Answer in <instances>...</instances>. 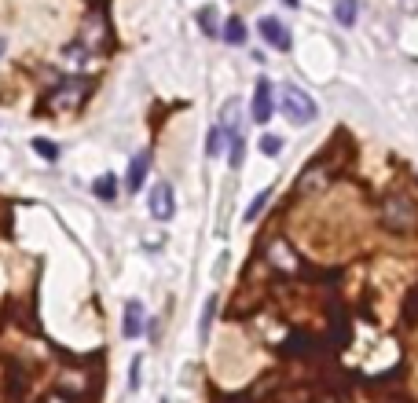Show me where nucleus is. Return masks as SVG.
<instances>
[{"label": "nucleus", "instance_id": "8", "mask_svg": "<svg viewBox=\"0 0 418 403\" xmlns=\"http://www.w3.org/2000/svg\"><path fill=\"white\" fill-rule=\"evenodd\" d=\"M257 34L264 37V45H272V48H279V51L290 48V34H286V26L279 23L275 15H264L261 23H257Z\"/></svg>", "mask_w": 418, "mask_h": 403}, {"label": "nucleus", "instance_id": "6", "mask_svg": "<svg viewBox=\"0 0 418 403\" xmlns=\"http://www.w3.org/2000/svg\"><path fill=\"white\" fill-rule=\"evenodd\" d=\"M272 110H275V95H272V81L261 77L257 81V88H253V110H250V118L257 125H264L268 118H272Z\"/></svg>", "mask_w": 418, "mask_h": 403}, {"label": "nucleus", "instance_id": "25", "mask_svg": "<svg viewBox=\"0 0 418 403\" xmlns=\"http://www.w3.org/2000/svg\"><path fill=\"white\" fill-rule=\"evenodd\" d=\"M139 385V359H132V370H128V389Z\"/></svg>", "mask_w": 418, "mask_h": 403}, {"label": "nucleus", "instance_id": "11", "mask_svg": "<svg viewBox=\"0 0 418 403\" xmlns=\"http://www.w3.org/2000/svg\"><path fill=\"white\" fill-rule=\"evenodd\" d=\"M220 129L224 132H228V136H235V132H242L239 129V99H228V103H224V114H220Z\"/></svg>", "mask_w": 418, "mask_h": 403}, {"label": "nucleus", "instance_id": "27", "mask_svg": "<svg viewBox=\"0 0 418 403\" xmlns=\"http://www.w3.org/2000/svg\"><path fill=\"white\" fill-rule=\"evenodd\" d=\"M283 4H286V8H297V0H283Z\"/></svg>", "mask_w": 418, "mask_h": 403}, {"label": "nucleus", "instance_id": "9", "mask_svg": "<svg viewBox=\"0 0 418 403\" xmlns=\"http://www.w3.org/2000/svg\"><path fill=\"white\" fill-rule=\"evenodd\" d=\"M147 169H151V151H139V154L132 158V165H128V176H125V187L132 191V195H136L139 187H143Z\"/></svg>", "mask_w": 418, "mask_h": 403}, {"label": "nucleus", "instance_id": "18", "mask_svg": "<svg viewBox=\"0 0 418 403\" xmlns=\"http://www.w3.org/2000/svg\"><path fill=\"white\" fill-rule=\"evenodd\" d=\"M228 143H231V151H228V162H231V169H239V165H242V158H246V140H242V132L228 136Z\"/></svg>", "mask_w": 418, "mask_h": 403}, {"label": "nucleus", "instance_id": "16", "mask_svg": "<svg viewBox=\"0 0 418 403\" xmlns=\"http://www.w3.org/2000/svg\"><path fill=\"white\" fill-rule=\"evenodd\" d=\"M275 403H312V392H308L305 385H283V392L275 396Z\"/></svg>", "mask_w": 418, "mask_h": 403}, {"label": "nucleus", "instance_id": "13", "mask_svg": "<svg viewBox=\"0 0 418 403\" xmlns=\"http://www.w3.org/2000/svg\"><path fill=\"white\" fill-rule=\"evenodd\" d=\"M103 34H106V19H103L100 12H95V15L89 19V23H84V45H89V48L95 51V48H100V45H95V40H100Z\"/></svg>", "mask_w": 418, "mask_h": 403}, {"label": "nucleus", "instance_id": "3", "mask_svg": "<svg viewBox=\"0 0 418 403\" xmlns=\"http://www.w3.org/2000/svg\"><path fill=\"white\" fill-rule=\"evenodd\" d=\"M334 184V165L327 158H316V162L305 165V173L297 176L294 184V198H312V195H323V191Z\"/></svg>", "mask_w": 418, "mask_h": 403}, {"label": "nucleus", "instance_id": "22", "mask_svg": "<svg viewBox=\"0 0 418 403\" xmlns=\"http://www.w3.org/2000/svg\"><path fill=\"white\" fill-rule=\"evenodd\" d=\"M34 151L45 158V162H56V158H59V147L51 140H45V136H37V140H34Z\"/></svg>", "mask_w": 418, "mask_h": 403}, {"label": "nucleus", "instance_id": "15", "mask_svg": "<svg viewBox=\"0 0 418 403\" xmlns=\"http://www.w3.org/2000/svg\"><path fill=\"white\" fill-rule=\"evenodd\" d=\"M220 34H224V40H228V45H242V40H246V23H242L239 15H231L228 23H224Z\"/></svg>", "mask_w": 418, "mask_h": 403}, {"label": "nucleus", "instance_id": "5", "mask_svg": "<svg viewBox=\"0 0 418 403\" xmlns=\"http://www.w3.org/2000/svg\"><path fill=\"white\" fill-rule=\"evenodd\" d=\"M147 209H151L154 220H173L176 213V198H173V184H154L151 195H147Z\"/></svg>", "mask_w": 418, "mask_h": 403}, {"label": "nucleus", "instance_id": "20", "mask_svg": "<svg viewBox=\"0 0 418 403\" xmlns=\"http://www.w3.org/2000/svg\"><path fill=\"white\" fill-rule=\"evenodd\" d=\"M268 202H272V187H264V191H261V195H257V198H253V206H250V209H246V220H250V224H253V220H257V217H261V213H264V206H268Z\"/></svg>", "mask_w": 418, "mask_h": 403}, {"label": "nucleus", "instance_id": "14", "mask_svg": "<svg viewBox=\"0 0 418 403\" xmlns=\"http://www.w3.org/2000/svg\"><path fill=\"white\" fill-rule=\"evenodd\" d=\"M92 195H95V198H103V202H114V195H117V176H114V173L100 176V180L92 184Z\"/></svg>", "mask_w": 418, "mask_h": 403}, {"label": "nucleus", "instance_id": "4", "mask_svg": "<svg viewBox=\"0 0 418 403\" xmlns=\"http://www.w3.org/2000/svg\"><path fill=\"white\" fill-rule=\"evenodd\" d=\"M279 107H283V114L290 118V125H312L316 121V99L308 95L305 88H297V84H290V88H283V99H279Z\"/></svg>", "mask_w": 418, "mask_h": 403}, {"label": "nucleus", "instance_id": "12", "mask_svg": "<svg viewBox=\"0 0 418 403\" xmlns=\"http://www.w3.org/2000/svg\"><path fill=\"white\" fill-rule=\"evenodd\" d=\"M356 15H360V4L356 0H338L334 4V19H338V26H356Z\"/></svg>", "mask_w": 418, "mask_h": 403}, {"label": "nucleus", "instance_id": "10", "mask_svg": "<svg viewBox=\"0 0 418 403\" xmlns=\"http://www.w3.org/2000/svg\"><path fill=\"white\" fill-rule=\"evenodd\" d=\"M121 334L128 337V341L143 334V304H139V301H128V304H125V323H121Z\"/></svg>", "mask_w": 418, "mask_h": 403}, {"label": "nucleus", "instance_id": "2", "mask_svg": "<svg viewBox=\"0 0 418 403\" xmlns=\"http://www.w3.org/2000/svg\"><path fill=\"white\" fill-rule=\"evenodd\" d=\"M92 84L84 77H67L59 84H51V92L45 95V103H40V110H78L84 99H89Z\"/></svg>", "mask_w": 418, "mask_h": 403}, {"label": "nucleus", "instance_id": "24", "mask_svg": "<svg viewBox=\"0 0 418 403\" xmlns=\"http://www.w3.org/2000/svg\"><path fill=\"white\" fill-rule=\"evenodd\" d=\"M404 319L407 323H418V286L407 293V301H404Z\"/></svg>", "mask_w": 418, "mask_h": 403}, {"label": "nucleus", "instance_id": "26", "mask_svg": "<svg viewBox=\"0 0 418 403\" xmlns=\"http://www.w3.org/2000/svg\"><path fill=\"white\" fill-rule=\"evenodd\" d=\"M4 51H8V40H4V37H0V59H4Z\"/></svg>", "mask_w": 418, "mask_h": 403}, {"label": "nucleus", "instance_id": "21", "mask_svg": "<svg viewBox=\"0 0 418 403\" xmlns=\"http://www.w3.org/2000/svg\"><path fill=\"white\" fill-rule=\"evenodd\" d=\"M213 315H217V297H209L206 308H202V341H209V326H213Z\"/></svg>", "mask_w": 418, "mask_h": 403}, {"label": "nucleus", "instance_id": "1", "mask_svg": "<svg viewBox=\"0 0 418 403\" xmlns=\"http://www.w3.org/2000/svg\"><path fill=\"white\" fill-rule=\"evenodd\" d=\"M378 220L389 235H411V231H418V198L404 195V191L385 195L378 206Z\"/></svg>", "mask_w": 418, "mask_h": 403}, {"label": "nucleus", "instance_id": "19", "mask_svg": "<svg viewBox=\"0 0 418 403\" xmlns=\"http://www.w3.org/2000/svg\"><path fill=\"white\" fill-rule=\"evenodd\" d=\"M224 136H228V132H224L220 125H213V129H209V136H206V154L209 158H217L224 151Z\"/></svg>", "mask_w": 418, "mask_h": 403}, {"label": "nucleus", "instance_id": "23", "mask_svg": "<svg viewBox=\"0 0 418 403\" xmlns=\"http://www.w3.org/2000/svg\"><path fill=\"white\" fill-rule=\"evenodd\" d=\"M257 147H261V154H268V158H275L279 151H283V140H279V136H272V132H264L261 140H257Z\"/></svg>", "mask_w": 418, "mask_h": 403}, {"label": "nucleus", "instance_id": "17", "mask_svg": "<svg viewBox=\"0 0 418 403\" xmlns=\"http://www.w3.org/2000/svg\"><path fill=\"white\" fill-rule=\"evenodd\" d=\"M198 26H202V34L217 37V34H220V26H217V8H198Z\"/></svg>", "mask_w": 418, "mask_h": 403}, {"label": "nucleus", "instance_id": "7", "mask_svg": "<svg viewBox=\"0 0 418 403\" xmlns=\"http://www.w3.org/2000/svg\"><path fill=\"white\" fill-rule=\"evenodd\" d=\"M316 348H319V341H316L312 334L294 330V334H286V341L279 345V352H283V356H290V359H294V356H297V359H308V356L316 352Z\"/></svg>", "mask_w": 418, "mask_h": 403}]
</instances>
